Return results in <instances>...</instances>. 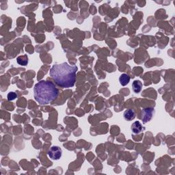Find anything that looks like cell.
<instances>
[{
	"label": "cell",
	"mask_w": 175,
	"mask_h": 175,
	"mask_svg": "<svg viewBox=\"0 0 175 175\" xmlns=\"http://www.w3.org/2000/svg\"><path fill=\"white\" fill-rule=\"evenodd\" d=\"M78 67L67 62L54 64L50 70V76L58 86L65 88L74 86Z\"/></svg>",
	"instance_id": "cell-1"
},
{
	"label": "cell",
	"mask_w": 175,
	"mask_h": 175,
	"mask_svg": "<svg viewBox=\"0 0 175 175\" xmlns=\"http://www.w3.org/2000/svg\"><path fill=\"white\" fill-rule=\"evenodd\" d=\"M34 99L41 105L51 103L58 96V91L51 81L42 80L34 88Z\"/></svg>",
	"instance_id": "cell-2"
},
{
	"label": "cell",
	"mask_w": 175,
	"mask_h": 175,
	"mask_svg": "<svg viewBox=\"0 0 175 175\" xmlns=\"http://www.w3.org/2000/svg\"><path fill=\"white\" fill-rule=\"evenodd\" d=\"M62 149L60 147L54 146L52 147L48 152L49 157L54 160H58L62 157Z\"/></svg>",
	"instance_id": "cell-3"
},
{
	"label": "cell",
	"mask_w": 175,
	"mask_h": 175,
	"mask_svg": "<svg viewBox=\"0 0 175 175\" xmlns=\"http://www.w3.org/2000/svg\"><path fill=\"white\" fill-rule=\"evenodd\" d=\"M153 114H154V109L151 107L145 108L142 112V120L143 123H147V122L150 121L152 118Z\"/></svg>",
	"instance_id": "cell-4"
},
{
	"label": "cell",
	"mask_w": 175,
	"mask_h": 175,
	"mask_svg": "<svg viewBox=\"0 0 175 175\" xmlns=\"http://www.w3.org/2000/svg\"><path fill=\"white\" fill-rule=\"evenodd\" d=\"M131 129V131H133V133L136 134H140V132H142L143 129H144V128H143L142 126V124L140 123L139 121H136L135 123L132 124Z\"/></svg>",
	"instance_id": "cell-5"
},
{
	"label": "cell",
	"mask_w": 175,
	"mask_h": 175,
	"mask_svg": "<svg viewBox=\"0 0 175 175\" xmlns=\"http://www.w3.org/2000/svg\"><path fill=\"white\" fill-rule=\"evenodd\" d=\"M123 117L127 121H130L134 120L136 117V114H135V112L131 110V109H129V110H126L125 112H124L123 114Z\"/></svg>",
	"instance_id": "cell-6"
},
{
	"label": "cell",
	"mask_w": 175,
	"mask_h": 175,
	"mask_svg": "<svg viewBox=\"0 0 175 175\" xmlns=\"http://www.w3.org/2000/svg\"><path fill=\"white\" fill-rule=\"evenodd\" d=\"M142 88V82L139 80H136L132 84V88L135 93H139L141 91Z\"/></svg>",
	"instance_id": "cell-7"
},
{
	"label": "cell",
	"mask_w": 175,
	"mask_h": 175,
	"mask_svg": "<svg viewBox=\"0 0 175 175\" xmlns=\"http://www.w3.org/2000/svg\"><path fill=\"white\" fill-rule=\"evenodd\" d=\"M130 81V77L127 74H122L119 78V81L123 86H125L129 84Z\"/></svg>",
	"instance_id": "cell-8"
},
{
	"label": "cell",
	"mask_w": 175,
	"mask_h": 175,
	"mask_svg": "<svg viewBox=\"0 0 175 175\" xmlns=\"http://www.w3.org/2000/svg\"><path fill=\"white\" fill-rule=\"evenodd\" d=\"M17 63L21 66H26L28 64V58L27 55L18 56L17 59Z\"/></svg>",
	"instance_id": "cell-9"
},
{
	"label": "cell",
	"mask_w": 175,
	"mask_h": 175,
	"mask_svg": "<svg viewBox=\"0 0 175 175\" xmlns=\"http://www.w3.org/2000/svg\"><path fill=\"white\" fill-rule=\"evenodd\" d=\"M17 94L15 93L14 92H10L8 94V101H13L15 99H17Z\"/></svg>",
	"instance_id": "cell-10"
}]
</instances>
